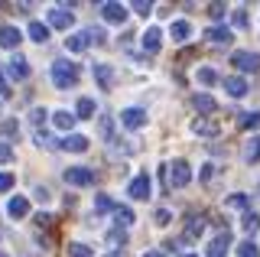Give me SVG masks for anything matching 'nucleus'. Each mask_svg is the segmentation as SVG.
I'll return each mask as SVG.
<instances>
[{"mask_svg":"<svg viewBox=\"0 0 260 257\" xmlns=\"http://www.w3.org/2000/svg\"><path fill=\"white\" fill-rule=\"evenodd\" d=\"M72 114H75V120H78V117H94L98 108H94L91 98H78V104H75V111H72Z\"/></svg>","mask_w":260,"mask_h":257,"instance_id":"obj_23","label":"nucleus"},{"mask_svg":"<svg viewBox=\"0 0 260 257\" xmlns=\"http://www.w3.org/2000/svg\"><path fill=\"white\" fill-rule=\"evenodd\" d=\"M241 228L247 231V235H254V231L260 228V215H257V212H250V208H247V212H244V218H241Z\"/></svg>","mask_w":260,"mask_h":257,"instance_id":"obj_27","label":"nucleus"},{"mask_svg":"<svg viewBox=\"0 0 260 257\" xmlns=\"http://www.w3.org/2000/svg\"><path fill=\"white\" fill-rule=\"evenodd\" d=\"M202 231H205V218H202V215H192L189 218V235L195 238V235H202Z\"/></svg>","mask_w":260,"mask_h":257,"instance_id":"obj_36","label":"nucleus"},{"mask_svg":"<svg viewBox=\"0 0 260 257\" xmlns=\"http://www.w3.org/2000/svg\"><path fill=\"white\" fill-rule=\"evenodd\" d=\"M238 127H241V131H254V127H260V114H244L238 120Z\"/></svg>","mask_w":260,"mask_h":257,"instance_id":"obj_32","label":"nucleus"},{"mask_svg":"<svg viewBox=\"0 0 260 257\" xmlns=\"http://www.w3.org/2000/svg\"><path fill=\"white\" fill-rule=\"evenodd\" d=\"M85 33H88V43H94V46H104V43H108V33H104L101 26H98V29H85Z\"/></svg>","mask_w":260,"mask_h":257,"instance_id":"obj_34","label":"nucleus"},{"mask_svg":"<svg viewBox=\"0 0 260 257\" xmlns=\"http://www.w3.org/2000/svg\"><path fill=\"white\" fill-rule=\"evenodd\" d=\"M130 10H137L140 17H150V13H153V4H150V0H146V4H143V0H137V4L130 7Z\"/></svg>","mask_w":260,"mask_h":257,"instance_id":"obj_39","label":"nucleus"},{"mask_svg":"<svg viewBox=\"0 0 260 257\" xmlns=\"http://www.w3.org/2000/svg\"><path fill=\"white\" fill-rule=\"evenodd\" d=\"M199 82H202V85H215V82H218V72H215V69H208V66H205V69H199Z\"/></svg>","mask_w":260,"mask_h":257,"instance_id":"obj_35","label":"nucleus"},{"mask_svg":"<svg viewBox=\"0 0 260 257\" xmlns=\"http://www.w3.org/2000/svg\"><path fill=\"white\" fill-rule=\"evenodd\" d=\"M88 46V33L85 29H78V33H72V36H65V49L69 52H81Z\"/></svg>","mask_w":260,"mask_h":257,"instance_id":"obj_21","label":"nucleus"},{"mask_svg":"<svg viewBox=\"0 0 260 257\" xmlns=\"http://www.w3.org/2000/svg\"><path fill=\"white\" fill-rule=\"evenodd\" d=\"M13 159V150H10V143H4L0 140V163H10Z\"/></svg>","mask_w":260,"mask_h":257,"instance_id":"obj_41","label":"nucleus"},{"mask_svg":"<svg viewBox=\"0 0 260 257\" xmlns=\"http://www.w3.org/2000/svg\"><path fill=\"white\" fill-rule=\"evenodd\" d=\"M189 33H192V26L185 20H173V23H169V36H173V43H185Z\"/></svg>","mask_w":260,"mask_h":257,"instance_id":"obj_19","label":"nucleus"},{"mask_svg":"<svg viewBox=\"0 0 260 257\" xmlns=\"http://www.w3.org/2000/svg\"><path fill=\"white\" fill-rule=\"evenodd\" d=\"M127 192H130V199H150V176H146V173L134 176L130 186H127Z\"/></svg>","mask_w":260,"mask_h":257,"instance_id":"obj_10","label":"nucleus"},{"mask_svg":"<svg viewBox=\"0 0 260 257\" xmlns=\"http://www.w3.org/2000/svg\"><path fill=\"white\" fill-rule=\"evenodd\" d=\"M62 150H72V153H85V150H88V137H85V134H69V137L62 140Z\"/></svg>","mask_w":260,"mask_h":257,"instance_id":"obj_18","label":"nucleus"},{"mask_svg":"<svg viewBox=\"0 0 260 257\" xmlns=\"http://www.w3.org/2000/svg\"><path fill=\"white\" fill-rule=\"evenodd\" d=\"M238 254H241V257H260V247H257L254 241L247 238V241H244V244L238 247Z\"/></svg>","mask_w":260,"mask_h":257,"instance_id":"obj_33","label":"nucleus"},{"mask_svg":"<svg viewBox=\"0 0 260 257\" xmlns=\"http://www.w3.org/2000/svg\"><path fill=\"white\" fill-rule=\"evenodd\" d=\"M143 257H166V254H162V251H146Z\"/></svg>","mask_w":260,"mask_h":257,"instance_id":"obj_49","label":"nucleus"},{"mask_svg":"<svg viewBox=\"0 0 260 257\" xmlns=\"http://www.w3.org/2000/svg\"><path fill=\"white\" fill-rule=\"evenodd\" d=\"M36 224H52V215H49V212H39L36 215Z\"/></svg>","mask_w":260,"mask_h":257,"instance_id":"obj_47","label":"nucleus"},{"mask_svg":"<svg viewBox=\"0 0 260 257\" xmlns=\"http://www.w3.org/2000/svg\"><path fill=\"white\" fill-rule=\"evenodd\" d=\"M114 218H117V224L130 228V224H134V208H130V205H117V208H114Z\"/></svg>","mask_w":260,"mask_h":257,"instance_id":"obj_25","label":"nucleus"},{"mask_svg":"<svg viewBox=\"0 0 260 257\" xmlns=\"http://www.w3.org/2000/svg\"><path fill=\"white\" fill-rule=\"evenodd\" d=\"M7 98H10V85H7V78L0 75V101H7Z\"/></svg>","mask_w":260,"mask_h":257,"instance_id":"obj_44","label":"nucleus"},{"mask_svg":"<svg viewBox=\"0 0 260 257\" xmlns=\"http://www.w3.org/2000/svg\"><path fill=\"white\" fill-rule=\"evenodd\" d=\"M65 254L69 257H94V247L81 244V241H69V244H65Z\"/></svg>","mask_w":260,"mask_h":257,"instance_id":"obj_22","label":"nucleus"},{"mask_svg":"<svg viewBox=\"0 0 260 257\" xmlns=\"http://www.w3.org/2000/svg\"><path fill=\"white\" fill-rule=\"evenodd\" d=\"M101 137L111 140V117H101Z\"/></svg>","mask_w":260,"mask_h":257,"instance_id":"obj_43","label":"nucleus"},{"mask_svg":"<svg viewBox=\"0 0 260 257\" xmlns=\"http://www.w3.org/2000/svg\"><path fill=\"white\" fill-rule=\"evenodd\" d=\"M247 205H250L247 192H234V196H228V202H224V208H247Z\"/></svg>","mask_w":260,"mask_h":257,"instance_id":"obj_29","label":"nucleus"},{"mask_svg":"<svg viewBox=\"0 0 260 257\" xmlns=\"http://www.w3.org/2000/svg\"><path fill=\"white\" fill-rule=\"evenodd\" d=\"M36 199H39V202H49V189L39 186V189H36Z\"/></svg>","mask_w":260,"mask_h":257,"instance_id":"obj_48","label":"nucleus"},{"mask_svg":"<svg viewBox=\"0 0 260 257\" xmlns=\"http://www.w3.org/2000/svg\"><path fill=\"white\" fill-rule=\"evenodd\" d=\"M224 13H228L224 4H208V17L211 20H224Z\"/></svg>","mask_w":260,"mask_h":257,"instance_id":"obj_38","label":"nucleus"},{"mask_svg":"<svg viewBox=\"0 0 260 257\" xmlns=\"http://www.w3.org/2000/svg\"><path fill=\"white\" fill-rule=\"evenodd\" d=\"M91 75H94L98 88H104V91H111V88H114V69L108 66V62H94Z\"/></svg>","mask_w":260,"mask_h":257,"instance_id":"obj_6","label":"nucleus"},{"mask_svg":"<svg viewBox=\"0 0 260 257\" xmlns=\"http://www.w3.org/2000/svg\"><path fill=\"white\" fill-rule=\"evenodd\" d=\"M114 208H117V205H114L111 196H104V192H98V196H94V212L98 215H101V212H114Z\"/></svg>","mask_w":260,"mask_h":257,"instance_id":"obj_28","label":"nucleus"},{"mask_svg":"<svg viewBox=\"0 0 260 257\" xmlns=\"http://www.w3.org/2000/svg\"><path fill=\"white\" fill-rule=\"evenodd\" d=\"M205 36L211 39V43H231V39H234V36H231V29H228V26H211Z\"/></svg>","mask_w":260,"mask_h":257,"instance_id":"obj_26","label":"nucleus"},{"mask_svg":"<svg viewBox=\"0 0 260 257\" xmlns=\"http://www.w3.org/2000/svg\"><path fill=\"white\" fill-rule=\"evenodd\" d=\"M159 46H162V29L159 26H150L143 33V49L146 52H159Z\"/></svg>","mask_w":260,"mask_h":257,"instance_id":"obj_17","label":"nucleus"},{"mask_svg":"<svg viewBox=\"0 0 260 257\" xmlns=\"http://www.w3.org/2000/svg\"><path fill=\"white\" fill-rule=\"evenodd\" d=\"M0 257H7V254H4V251H0Z\"/></svg>","mask_w":260,"mask_h":257,"instance_id":"obj_51","label":"nucleus"},{"mask_svg":"<svg viewBox=\"0 0 260 257\" xmlns=\"http://www.w3.org/2000/svg\"><path fill=\"white\" fill-rule=\"evenodd\" d=\"M7 75H10V78H16V82L29 78V66H26V59H23V55H13V59L7 62Z\"/></svg>","mask_w":260,"mask_h":257,"instance_id":"obj_13","label":"nucleus"},{"mask_svg":"<svg viewBox=\"0 0 260 257\" xmlns=\"http://www.w3.org/2000/svg\"><path fill=\"white\" fill-rule=\"evenodd\" d=\"M108 257H111V254H108Z\"/></svg>","mask_w":260,"mask_h":257,"instance_id":"obj_52","label":"nucleus"},{"mask_svg":"<svg viewBox=\"0 0 260 257\" xmlns=\"http://www.w3.org/2000/svg\"><path fill=\"white\" fill-rule=\"evenodd\" d=\"M29 39H32V43H46V39H49V26L39 23V20H32L29 23Z\"/></svg>","mask_w":260,"mask_h":257,"instance_id":"obj_24","label":"nucleus"},{"mask_svg":"<svg viewBox=\"0 0 260 257\" xmlns=\"http://www.w3.org/2000/svg\"><path fill=\"white\" fill-rule=\"evenodd\" d=\"M46 114H49L46 108H36V111H32V124H43V120H46Z\"/></svg>","mask_w":260,"mask_h":257,"instance_id":"obj_45","label":"nucleus"},{"mask_svg":"<svg viewBox=\"0 0 260 257\" xmlns=\"http://www.w3.org/2000/svg\"><path fill=\"white\" fill-rule=\"evenodd\" d=\"M231 23H234L238 29H247V26H250V17H247L244 10H234V13H231Z\"/></svg>","mask_w":260,"mask_h":257,"instance_id":"obj_37","label":"nucleus"},{"mask_svg":"<svg viewBox=\"0 0 260 257\" xmlns=\"http://www.w3.org/2000/svg\"><path fill=\"white\" fill-rule=\"evenodd\" d=\"M218 131H221V127H218L215 124V120H211V117H195L192 120V134H195V137H218Z\"/></svg>","mask_w":260,"mask_h":257,"instance_id":"obj_8","label":"nucleus"},{"mask_svg":"<svg viewBox=\"0 0 260 257\" xmlns=\"http://www.w3.org/2000/svg\"><path fill=\"white\" fill-rule=\"evenodd\" d=\"M192 182V166L185 163V159H173L166 170V186L169 189H185Z\"/></svg>","mask_w":260,"mask_h":257,"instance_id":"obj_2","label":"nucleus"},{"mask_svg":"<svg viewBox=\"0 0 260 257\" xmlns=\"http://www.w3.org/2000/svg\"><path fill=\"white\" fill-rule=\"evenodd\" d=\"M120 124L127 131H140V127H146V111L143 108H124L120 111Z\"/></svg>","mask_w":260,"mask_h":257,"instance_id":"obj_4","label":"nucleus"},{"mask_svg":"<svg viewBox=\"0 0 260 257\" xmlns=\"http://www.w3.org/2000/svg\"><path fill=\"white\" fill-rule=\"evenodd\" d=\"M108 244H111V247H124V244H127V235H124L120 228H114V231H108Z\"/></svg>","mask_w":260,"mask_h":257,"instance_id":"obj_31","label":"nucleus"},{"mask_svg":"<svg viewBox=\"0 0 260 257\" xmlns=\"http://www.w3.org/2000/svg\"><path fill=\"white\" fill-rule=\"evenodd\" d=\"M13 189V173H0V192Z\"/></svg>","mask_w":260,"mask_h":257,"instance_id":"obj_42","label":"nucleus"},{"mask_svg":"<svg viewBox=\"0 0 260 257\" xmlns=\"http://www.w3.org/2000/svg\"><path fill=\"white\" fill-rule=\"evenodd\" d=\"M182 257H195V254H182Z\"/></svg>","mask_w":260,"mask_h":257,"instance_id":"obj_50","label":"nucleus"},{"mask_svg":"<svg viewBox=\"0 0 260 257\" xmlns=\"http://www.w3.org/2000/svg\"><path fill=\"white\" fill-rule=\"evenodd\" d=\"M244 156H247V163H257L260 159V137H254L247 143V150H244Z\"/></svg>","mask_w":260,"mask_h":257,"instance_id":"obj_30","label":"nucleus"},{"mask_svg":"<svg viewBox=\"0 0 260 257\" xmlns=\"http://www.w3.org/2000/svg\"><path fill=\"white\" fill-rule=\"evenodd\" d=\"M192 104H195V111H199L202 117H208V114H215V111H218V101L211 98V94H195Z\"/></svg>","mask_w":260,"mask_h":257,"instance_id":"obj_15","label":"nucleus"},{"mask_svg":"<svg viewBox=\"0 0 260 257\" xmlns=\"http://www.w3.org/2000/svg\"><path fill=\"white\" fill-rule=\"evenodd\" d=\"M224 91L231 94V98H244V94H247V82H244L241 75H228L224 78Z\"/></svg>","mask_w":260,"mask_h":257,"instance_id":"obj_16","label":"nucleus"},{"mask_svg":"<svg viewBox=\"0 0 260 257\" xmlns=\"http://www.w3.org/2000/svg\"><path fill=\"white\" fill-rule=\"evenodd\" d=\"M52 124L59 127V131L72 134V127H75V114H72V111H52Z\"/></svg>","mask_w":260,"mask_h":257,"instance_id":"obj_20","label":"nucleus"},{"mask_svg":"<svg viewBox=\"0 0 260 257\" xmlns=\"http://www.w3.org/2000/svg\"><path fill=\"white\" fill-rule=\"evenodd\" d=\"M228 247H231V231L224 228L221 235L208 244V257H228Z\"/></svg>","mask_w":260,"mask_h":257,"instance_id":"obj_12","label":"nucleus"},{"mask_svg":"<svg viewBox=\"0 0 260 257\" xmlns=\"http://www.w3.org/2000/svg\"><path fill=\"white\" fill-rule=\"evenodd\" d=\"M7 215H10V218H26L29 215V199L26 196H13L10 202H7Z\"/></svg>","mask_w":260,"mask_h":257,"instance_id":"obj_14","label":"nucleus"},{"mask_svg":"<svg viewBox=\"0 0 260 257\" xmlns=\"http://www.w3.org/2000/svg\"><path fill=\"white\" fill-rule=\"evenodd\" d=\"M52 85L55 88H75L78 85V66L69 59L52 62Z\"/></svg>","mask_w":260,"mask_h":257,"instance_id":"obj_1","label":"nucleus"},{"mask_svg":"<svg viewBox=\"0 0 260 257\" xmlns=\"http://www.w3.org/2000/svg\"><path fill=\"white\" fill-rule=\"evenodd\" d=\"M231 62H234L241 72H260V55H257V52L238 49V52H231Z\"/></svg>","mask_w":260,"mask_h":257,"instance_id":"obj_5","label":"nucleus"},{"mask_svg":"<svg viewBox=\"0 0 260 257\" xmlns=\"http://www.w3.org/2000/svg\"><path fill=\"white\" fill-rule=\"evenodd\" d=\"M75 17H72V10H65V7H55V10H49V23L46 26H55V29H69Z\"/></svg>","mask_w":260,"mask_h":257,"instance_id":"obj_9","label":"nucleus"},{"mask_svg":"<svg viewBox=\"0 0 260 257\" xmlns=\"http://www.w3.org/2000/svg\"><path fill=\"white\" fill-rule=\"evenodd\" d=\"M0 131H4V134H16V131H20V124H16V120H4Z\"/></svg>","mask_w":260,"mask_h":257,"instance_id":"obj_46","label":"nucleus"},{"mask_svg":"<svg viewBox=\"0 0 260 257\" xmlns=\"http://www.w3.org/2000/svg\"><path fill=\"white\" fill-rule=\"evenodd\" d=\"M169 221H173V212H169V208H159V212H156V224H159V228H166Z\"/></svg>","mask_w":260,"mask_h":257,"instance_id":"obj_40","label":"nucleus"},{"mask_svg":"<svg viewBox=\"0 0 260 257\" xmlns=\"http://www.w3.org/2000/svg\"><path fill=\"white\" fill-rule=\"evenodd\" d=\"M62 176L69 186H91L94 182V170H88V166H69Z\"/></svg>","mask_w":260,"mask_h":257,"instance_id":"obj_3","label":"nucleus"},{"mask_svg":"<svg viewBox=\"0 0 260 257\" xmlns=\"http://www.w3.org/2000/svg\"><path fill=\"white\" fill-rule=\"evenodd\" d=\"M101 17L108 20V23L124 26V23H127V7L124 4H101Z\"/></svg>","mask_w":260,"mask_h":257,"instance_id":"obj_7","label":"nucleus"},{"mask_svg":"<svg viewBox=\"0 0 260 257\" xmlns=\"http://www.w3.org/2000/svg\"><path fill=\"white\" fill-rule=\"evenodd\" d=\"M20 43H23V33L16 26H10V23L0 26V49H16Z\"/></svg>","mask_w":260,"mask_h":257,"instance_id":"obj_11","label":"nucleus"}]
</instances>
